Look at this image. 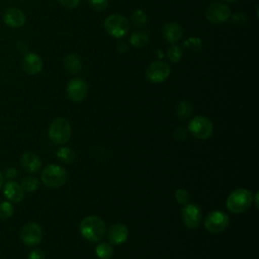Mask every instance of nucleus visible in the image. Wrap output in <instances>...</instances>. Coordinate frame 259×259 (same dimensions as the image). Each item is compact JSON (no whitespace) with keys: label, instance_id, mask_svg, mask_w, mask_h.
Segmentation results:
<instances>
[{"label":"nucleus","instance_id":"c9c22d12","mask_svg":"<svg viewBox=\"0 0 259 259\" xmlns=\"http://www.w3.org/2000/svg\"><path fill=\"white\" fill-rule=\"evenodd\" d=\"M117 50H118V52H120V53H125V52H127V45H126L124 41L120 40V41H118V44H117Z\"/></svg>","mask_w":259,"mask_h":259},{"label":"nucleus","instance_id":"f8f14e48","mask_svg":"<svg viewBox=\"0 0 259 259\" xmlns=\"http://www.w3.org/2000/svg\"><path fill=\"white\" fill-rule=\"evenodd\" d=\"M88 92L86 82L81 78L72 79L67 86V94L73 102H81L85 99Z\"/></svg>","mask_w":259,"mask_h":259},{"label":"nucleus","instance_id":"2eb2a0df","mask_svg":"<svg viewBox=\"0 0 259 259\" xmlns=\"http://www.w3.org/2000/svg\"><path fill=\"white\" fill-rule=\"evenodd\" d=\"M128 229L122 224H114L107 231V239L112 245H120L126 241Z\"/></svg>","mask_w":259,"mask_h":259},{"label":"nucleus","instance_id":"c756f323","mask_svg":"<svg viewBox=\"0 0 259 259\" xmlns=\"http://www.w3.org/2000/svg\"><path fill=\"white\" fill-rule=\"evenodd\" d=\"M184 46L187 47L188 49H192V50H197L200 48L201 42L198 38H194V37H190L187 39V41L184 42Z\"/></svg>","mask_w":259,"mask_h":259},{"label":"nucleus","instance_id":"dca6fc26","mask_svg":"<svg viewBox=\"0 0 259 259\" xmlns=\"http://www.w3.org/2000/svg\"><path fill=\"white\" fill-rule=\"evenodd\" d=\"M20 164L22 168L30 174L38 172L41 168V161L39 157L31 152H25L22 154L20 158Z\"/></svg>","mask_w":259,"mask_h":259},{"label":"nucleus","instance_id":"4c0bfd02","mask_svg":"<svg viewBox=\"0 0 259 259\" xmlns=\"http://www.w3.org/2000/svg\"><path fill=\"white\" fill-rule=\"evenodd\" d=\"M225 1H229V2H233V1H236V0H225Z\"/></svg>","mask_w":259,"mask_h":259},{"label":"nucleus","instance_id":"9d476101","mask_svg":"<svg viewBox=\"0 0 259 259\" xmlns=\"http://www.w3.org/2000/svg\"><path fill=\"white\" fill-rule=\"evenodd\" d=\"M22 242L27 246H35L40 243L42 239V231L39 225L34 222L25 224L20 232Z\"/></svg>","mask_w":259,"mask_h":259},{"label":"nucleus","instance_id":"a878e982","mask_svg":"<svg viewBox=\"0 0 259 259\" xmlns=\"http://www.w3.org/2000/svg\"><path fill=\"white\" fill-rule=\"evenodd\" d=\"M132 23L137 27H142L147 22V15L143 10H136L131 17Z\"/></svg>","mask_w":259,"mask_h":259},{"label":"nucleus","instance_id":"b1692460","mask_svg":"<svg viewBox=\"0 0 259 259\" xmlns=\"http://www.w3.org/2000/svg\"><path fill=\"white\" fill-rule=\"evenodd\" d=\"M21 187L24 191L27 192H33L35 191L39 186V181L34 176H26L21 181Z\"/></svg>","mask_w":259,"mask_h":259},{"label":"nucleus","instance_id":"f3484780","mask_svg":"<svg viewBox=\"0 0 259 259\" xmlns=\"http://www.w3.org/2000/svg\"><path fill=\"white\" fill-rule=\"evenodd\" d=\"M4 196L12 202H20L24 198V190L21 185L15 181H8L4 184Z\"/></svg>","mask_w":259,"mask_h":259},{"label":"nucleus","instance_id":"72a5a7b5","mask_svg":"<svg viewBox=\"0 0 259 259\" xmlns=\"http://www.w3.org/2000/svg\"><path fill=\"white\" fill-rule=\"evenodd\" d=\"M28 259H45V254L41 250L34 249L29 253Z\"/></svg>","mask_w":259,"mask_h":259},{"label":"nucleus","instance_id":"4be33fe9","mask_svg":"<svg viewBox=\"0 0 259 259\" xmlns=\"http://www.w3.org/2000/svg\"><path fill=\"white\" fill-rule=\"evenodd\" d=\"M95 253L100 259H109L113 256L114 250L110 244L102 242L96 246Z\"/></svg>","mask_w":259,"mask_h":259},{"label":"nucleus","instance_id":"e433bc0d","mask_svg":"<svg viewBox=\"0 0 259 259\" xmlns=\"http://www.w3.org/2000/svg\"><path fill=\"white\" fill-rule=\"evenodd\" d=\"M3 181H4V177H3V174L0 172V188L3 186Z\"/></svg>","mask_w":259,"mask_h":259},{"label":"nucleus","instance_id":"f704fd0d","mask_svg":"<svg viewBox=\"0 0 259 259\" xmlns=\"http://www.w3.org/2000/svg\"><path fill=\"white\" fill-rule=\"evenodd\" d=\"M16 176H17V170L15 168H13V167L8 168L6 170V172H5V177L8 178V179H13Z\"/></svg>","mask_w":259,"mask_h":259},{"label":"nucleus","instance_id":"f257e3e1","mask_svg":"<svg viewBox=\"0 0 259 259\" xmlns=\"http://www.w3.org/2000/svg\"><path fill=\"white\" fill-rule=\"evenodd\" d=\"M79 231L86 240L90 242H98L105 236L106 226L103 220L99 217L89 215L81 221Z\"/></svg>","mask_w":259,"mask_h":259},{"label":"nucleus","instance_id":"1a4fd4ad","mask_svg":"<svg viewBox=\"0 0 259 259\" xmlns=\"http://www.w3.org/2000/svg\"><path fill=\"white\" fill-rule=\"evenodd\" d=\"M202 218L201 208L196 203H186L182 208V220L189 229H196L200 226Z\"/></svg>","mask_w":259,"mask_h":259},{"label":"nucleus","instance_id":"c85d7f7f","mask_svg":"<svg viewBox=\"0 0 259 259\" xmlns=\"http://www.w3.org/2000/svg\"><path fill=\"white\" fill-rule=\"evenodd\" d=\"M89 5L97 11L104 10L108 5V0H88Z\"/></svg>","mask_w":259,"mask_h":259},{"label":"nucleus","instance_id":"6ab92c4d","mask_svg":"<svg viewBox=\"0 0 259 259\" xmlns=\"http://www.w3.org/2000/svg\"><path fill=\"white\" fill-rule=\"evenodd\" d=\"M64 67L71 74H78L82 69V62L78 55L68 54L64 59Z\"/></svg>","mask_w":259,"mask_h":259},{"label":"nucleus","instance_id":"20e7f679","mask_svg":"<svg viewBox=\"0 0 259 259\" xmlns=\"http://www.w3.org/2000/svg\"><path fill=\"white\" fill-rule=\"evenodd\" d=\"M67 171L62 166L51 164L44 168L41 172V181L42 183L51 188H57L64 185L67 181Z\"/></svg>","mask_w":259,"mask_h":259},{"label":"nucleus","instance_id":"4468645a","mask_svg":"<svg viewBox=\"0 0 259 259\" xmlns=\"http://www.w3.org/2000/svg\"><path fill=\"white\" fill-rule=\"evenodd\" d=\"M5 24L12 28L22 27L25 23V14L18 8H8L5 10L3 15Z\"/></svg>","mask_w":259,"mask_h":259},{"label":"nucleus","instance_id":"2f4dec72","mask_svg":"<svg viewBox=\"0 0 259 259\" xmlns=\"http://www.w3.org/2000/svg\"><path fill=\"white\" fill-rule=\"evenodd\" d=\"M173 136H174L175 140L182 142V141H184L186 139V131L183 127H178V128H176L174 131Z\"/></svg>","mask_w":259,"mask_h":259},{"label":"nucleus","instance_id":"cd10ccee","mask_svg":"<svg viewBox=\"0 0 259 259\" xmlns=\"http://www.w3.org/2000/svg\"><path fill=\"white\" fill-rule=\"evenodd\" d=\"M175 199L179 203L186 204L188 202V200H189V194H188V192L185 189L179 188V189H177L175 191Z\"/></svg>","mask_w":259,"mask_h":259},{"label":"nucleus","instance_id":"ddd939ff","mask_svg":"<svg viewBox=\"0 0 259 259\" xmlns=\"http://www.w3.org/2000/svg\"><path fill=\"white\" fill-rule=\"evenodd\" d=\"M42 65L41 58L34 53H27L21 61L22 69L29 75L38 74L42 70Z\"/></svg>","mask_w":259,"mask_h":259},{"label":"nucleus","instance_id":"9b49d317","mask_svg":"<svg viewBox=\"0 0 259 259\" xmlns=\"http://www.w3.org/2000/svg\"><path fill=\"white\" fill-rule=\"evenodd\" d=\"M205 16L209 22L213 24H219L225 22L231 16V11L226 4L215 2L207 7Z\"/></svg>","mask_w":259,"mask_h":259},{"label":"nucleus","instance_id":"412c9836","mask_svg":"<svg viewBox=\"0 0 259 259\" xmlns=\"http://www.w3.org/2000/svg\"><path fill=\"white\" fill-rule=\"evenodd\" d=\"M149 41V35L145 31H135L130 36V42L136 48H143Z\"/></svg>","mask_w":259,"mask_h":259},{"label":"nucleus","instance_id":"6e6552de","mask_svg":"<svg viewBox=\"0 0 259 259\" xmlns=\"http://www.w3.org/2000/svg\"><path fill=\"white\" fill-rule=\"evenodd\" d=\"M171 69L164 61L152 62L146 69V77L151 83L164 82L170 75Z\"/></svg>","mask_w":259,"mask_h":259},{"label":"nucleus","instance_id":"5701e85b","mask_svg":"<svg viewBox=\"0 0 259 259\" xmlns=\"http://www.w3.org/2000/svg\"><path fill=\"white\" fill-rule=\"evenodd\" d=\"M58 159L63 163L70 164L75 160V152L69 147H62L56 153Z\"/></svg>","mask_w":259,"mask_h":259},{"label":"nucleus","instance_id":"bb28decb","mask_svg":"<svg viewBox=\"0 0 259 259\" xmlns=\"http://www.w3.org/2000/svg\"><path fill=\"white\" fill-rule=\"evenodd\" d=\"M13 211H14V208L10 202L8 201L0 202V219L2 220L9 219L10 217H12Z\"/></svg>","mask_w":259,"mask_h":259},{"label":"nucleus","instance_id":"a211bd4d","mask_svg":"<svg viewBox=\"0 0 259 259\" xmlns=\"http://www.w3.org/2000/svg\"><path fill=\"white\" fill-rule=\"evenodd\" d=\"M163 35L169 42H176L182 36V28L176 22H167L163 27Z\"/></svg>","mask_w":259,"mask_h":259},{"label":"nucleus","instance_id":"0eeeda50","mask_svg":"<svg viewBox=\"0 0 259 259\" xmlns=\"http://www.w3.org/2000/svg\"><path fill=\"white\" fill-rule=\"evenodd\" d=\"M229 215L221 210H213L204 219V227L210 233H221L225 231L229 226Z\"/></svg>","mask_w":259,"mask_h":259},{"label":"nucleus","instance_id":"39448f33","mask_svg":"<svg viewBox=\"0 0 259 259\" xmlns=\"http://www.w3.org/2000/svg\"><path fill=\"white\" fill-rule=\"evenodd\" d=\"M104 28L114 37H122L130 30V21L120 14H111L104 21Z\"/></svg>","mask_w":259,"mask_h":259},{"label":"nucleus","instance_id":"473e14b6","mask_svg":"<svg viewBox=\"0 0 259 259\" xmlns=\"http://www.w3.org/2000/svg\"><path fill=\"white\" fill-rule=\"evenodd\" d=\"M58 1L65 8H75L80 3V0H58Z\"/></svg>","mask_w":259,"mask_h":259},{"label":"nucleus","instance_id":"aec40b11","mask_svg":"<svg viewBox=\"0 0 259 259\" xmlns=\"http://www.w3.org/2000/svg\"><path fill=\"white\" fill-rule=\"evenodd\" d=\"M192 104L189 101L182 100L177 104L176 107V114L180 119H186L192 114Z\"/></svg>","mask_w":259,"mask_h":259},{"label":"nucleus","instance_id":"7c9ffc66","mask_svg":"<svg viewBox=\"0 0 259 259\" xmlns=\"http://www.w3.org/2000/svg\"><path fill=\"white\" fill-rule=\"evenodd\" d=\"M232 21L236 25H244L246 23V15L243 13H236L232 16Z\"/></svg>","mask_w":259,"mask_h":259},{"label":"nucleus","instance_id":"393cba45","mask_svg":"<svg viewBox=\"0 0 259 259\" xmlns=\"http://www.w3.org/2000/svg\"><path fill=\"white\" fill-rule=\"evenodd\" d=\"M182 50L177 45H172L167 50V58L173 63L179 62L182 59Z\"/></svg>","mask_w":259,"mask_h":259},{"label":"nucleus","instance_id":"423d86ee","mask_svg":"<svg viewBox=\"0 0 259 259\" xmlns=\"http://www.w3.org/2000/svg\"><path fill=\"white\" fill-rule=\"evenodd\" d=\"M188 131L192 136L197 139H208L213 133L212 122L203 115H197L193 117L188 123Z\"/></svg>","mask_w":259,"mask_h":259},{"label":"nucleus","instance_id":"7ed1b4c3","mask_svg":"<svg viewBox=\"0 0 259 259\" xmlns=\"http://www.w3.org/2000/svg\"><path fill=\"white\" fill-rule=\"evenodd\" d=\"M71 124L64 117H56L49 126V137L56 145L67 143L71 137Z\"/></svg>","mask_w":259,"mask_h":259},{"label":"nucleus","instance_id":"f03ea898","mask_svg":"<svg viewBox=\"0 0 259 259\" xmlns=\"http://www.w3.org/2000/svg\"><path fill=\"white\" fill-rule=\"evenodd\" d=\"M254 200L253 193L246 188L234 190L227 198V208L233 213H242L250 208Z\"/></svg>","mask_w":259,"mask_h":259}]
</instances>
